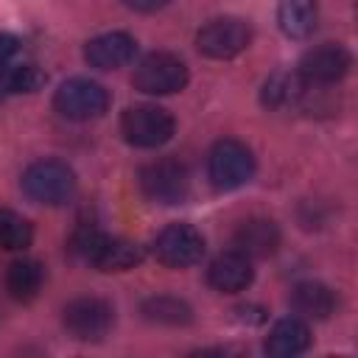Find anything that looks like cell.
I'll return each instance as SVG.
<instances>
[{
	"mask_svg": "<svg viewBox=\"0 0 358 358\" xmlns=\"http://www.w3.org/2000/svg\"><path fill=\"white\" fill-rule=\"evenodd\" d=\"M173 117L159 106H131L120 117V131L126 143L137 148H159L173 137Z\"/></svg>",
	"mask_w": 358,
	"mask_h": 358,
	"instance_id": "7",
	"label": "cell"
},
{
	"mask_svg": "<svg viewBox=\"0 0 358 358\" xmlns=\"http://www.w3.org/2000/svg\"><path fill=\"white\" fill-rule=\"evenodd\" d=\"M235 246L246 257H268L280 246V229L268 218H249L235 229Z\"/></svg>",
	"mask_w": 358,
	"mask_h": 358,
	"instance_id": "14",
	"label": "cell"
},
{
	"mask_svg": "<svg viewBox=\"0 0 358 358\" xmlns=\"http://www.w3.org/2000/svg\"><path fill=\"white\" fill-rule=\"evenodd\" d=\"M140 187L157 204H182L190 193V176L176 159H154L140 168Z\"/></svg>",
	"mask_w": 358,
	"mask_h": 358,
	"instance_id": "6",
	"label": "cell"
},
{
	"mask_svg": "<svg viewBox=\"0 0 358 358\" xmlns=\"http://www.w3.org/2000/svg\"><path fill=\"white\" fill-rule=\"evenodd\" d=\"M129 8H134V11H157V8H162L168 0H123Z\"/></svg>",
	"mask_w": 358,
	"mask_h": 358,
	"instance_id": "23",
	"label": "cell"
},
{
	"mask_svg": "<svg viewBox=\"0 0 358 358\" xmlns=\"http://www.w3.org/2000/svg\"><path fill=\"white\" fill-rule=\"evenodd\" d=\"M45 280V268L36 260H14L6 271V291L17 302H28L39 294Z\"/></svg>",
	"mask_w": 358,
	"mask_h": 358,
	"instance_id": "18",
	"label": "cell"
},
{
	"mask_svg": "<svg viewBox=\"0 0 358 358\" xmlns=\"http://www.w3.org/2000/svg\"><path fill=\"white\" fill-rule=\"evenodd\" d=\"M154 255L159 263H165L171 268H185V266H193L201 260L204 238L190 224H168L154 241Z\"/></svg>",
	"mask_w": 358,
	"mask_h": 358,
	"instance_id": "10",
	"label": "cell"
},
{
	"mask_svg": "<svg viewBox=\"0 0 358 358\" xmlns=\"http://www.w3.org/2000/svg\"><path fill=\"white\" fill-rule=\"evenodd\" d=\"M207 173H210V182L218 190H235V187L246 185L255 176V157L243 143L221 140L210 151Z\"/></svg>",
	"mask_w": 358,
	"mask_h": 358,
	"instance_id": "4",
	"label": "cell"
},
{
	"mask_svg": "<svg viewBox=\"0 0 358 358\" xmlns=\"http://www.w3.org/2000/svg\"><path fill=\"white\" fill-rule=\"evenodd\" d=\"M143 313H145V319L159 322V324H187L190 322V308L176 296H151L143 302Z\"/></svg>",
	"mask_w": 358,
	"mask_h": 358,
	"instance_id": "22",
	"label": "cell"
},
{
	"mask_svg": "<svg viewBox=\"0 0 358 358\" xmlns=\"http://www.w3.org/2000/svg\"><path fill=\"white\" fill-rule=\"evenodd\" d=\"M134 50H137L134 36H129L126 31H109V34H101V36L87 42L84 59L90 62V67L117 70L134 59Z\"/></svg>",
	"mask_w": 358,
	"mask_h": 358,
	"instance_id": "12",
	"label": "cell"
},
{
	"mask_svg": "<svg viewBox=\"0 0 358 358\" xmlns=\"http://www.w3.org/2000/svg\"><path fill=\"white\" fill-rule=\"evenodd\" d=\"M249 42H252L249 25L235 17L213 20L196 34V48L210 59H232V56L243 53L249 48Z\"/></svg>",
	"mask_w": 358,
	"mask_h": 358,
	"instance_id": "9",
	"label": "cell"
},
{
	"mask_svg": "<svg viewBox=\"0 0 358 358\" xmlns=\"http://www.w3.org/2000/svg\"><path fill=\"white\" fill-rule=\"evenodd\" d=\"M350 64H352V56L344 45L324 42L319 48H310L302 56L299 76H302V81H313V84H336L347 76Z\"/></svg>",
	"mask_w": 358,
	"mask_h": 358,
	"instance_id": "11",
	"label": "cell"
},
{
	"mask_svg": "<svg viewBox=\"0 0 358 358\" xmlns=\"http://www.w3.org/2000/svg\"><path fill=\"white\" fill-rule=\"evenodd\" d=\"M112 305L101 296H78L64 308V327L78 341H101L112 330Z\"/></svg>",
	"mask_w": 358,
	"mask_h": 358,
	"instance_id": "8",
	"label": "cell"
},
{
	"mask_svg": "<svg viewBox=\"0 0 358 358\" xmlns=\"http://www.w3.org/2000/svg\"><path fill=\"white\" fill-rule=\"evenodd\" d=\"M109 106V92L90 78H70L53 95V109L67 120H92L101 117Z\"/></svg>",
	"mask_w": 358,
	"mask_h": 358,
	"instance_id": "5",
	"label": "cell"
},
{
	"mask_svg": "<svg viewBox=\"0 0 358 358\" xmlns=\"http://www.w3.org/2000/svg\"><path fill=\"white\" fill-rule=\"evenodd\" d=\"M316 25V0H280V28L294 36L305 39Z\"/></svg>",
	"mask_w": 358,
	"mask_h": 358,
	"instance_id": "20",
	"label": "cell"
},
{
	"mask_svg": "<svg viewBox=\"0 0 358 358\" xmlns=\"http://www.w3.org/2000/svg\"><path fill=\"white\" fill-rule=\"evenodd\" d=\"M42 84L45 73L36 67L28 48L11 34H0V87L8 92H34Z\"/></svg>",
	"mask_w": 358,
	"mask_h": 358,
	"instance_id": "3",
	"label": "cell"
},
{
	"mask_svg": "<svg viewBox=\"0 0 358 358\" xmlns=\"http://www.w3.org/2000/svg\"><path fill=\"white\" fill-rule=\"evenodd\" d=\"M131 84H134V90H140L145 95H171V92L185 90V84H187V67L173 53H165V50L148 53L134 67Z\"/></svg>",
	"mask_w": 358,
	"mask_h": 358,
	"instance_id": "2",
	"label": "cell"
},
{
	"mask_svg": "<svg viewBox=\"0 0 358 358\" xmlns=\"http://www.w3.org/2000/svg\"><path fill=\"white\" fill-rule=\"evenodd\" d=\"M310 347V330L302 319H280L266 336V352L274 358H291Z\"/></svg>",
	"mask_w": 358,
	"mask_h": 358,
	"instance_id": "16",
	"label": "cell"
},
{
	"mask_svg": "<svg viewBox=\"0 0 358 358\" xmlns=\"http://www.w3.org/2000/svg\"><path fill=\"white\" fill-rule=\"evenodd\" d=\"M22 193L36 204H64L76 193V173L62 159L31 162L22 173Z\"/></svg>",
	"mask_w": 358,
	"mask_h": 358,
	"instance_id": "1",
	"label": "cell"
},
{
	"mask_svg": "<svg viewBox=\"0 0 358 358\" xmlns=\"http://www.w3.org/2000/svg\"><path fill=\"white\" fill-rule=\"evenodd\" d=\"M305 92V81L299 73H274L263 84V103L271 109H288L294 106Z\"/></svg>",
	"mask_w": 358,
	"mask_h": 358,
	"instance_id": "19",
	"label": "cell"
},
{
	"mask_svg": "<svg viewBox=\"0 0 358 358\" xmlns=\"http://www.w3.org/2000/svg\"><path fill=\"white\" fill-rule=\"evenodd\" d=\"M291 305L302 313V316H310V319H327L336 308V296L327 285L322 282H299L294 285L291 291Z\"/></svg>",
	"mask_w": 358,
	"mask_h": 358,
	"instance_id": "17",
	"label": "cell"
},
{
	"mask_svg": "<svg viewBox=\"0 0 358 358\" xmlns=\"http://www.w3.org/2000/svg\"><path fill=\"white\" fill-rule=\"evenodd\" d=\"M252 277H255L252 263H249V257H246L243 252H238V249L218 255V257L210 263V268H207V282H210L215 291H221V294H238V291L249 288Z\"/></svg>",
	"mask_w": 358,
	"mask_h": 358,
	"instance_id": "13",
	"label": "cell"
},
{
	"mask_svg": "<svg viewBox=\"0 0 358 358\" xmlns=\"http://www.w3.org/2000/svg\"><path fill=\"white\" fill-rule=\"evenodd\" d=\"M34 241L31 224L17 215L14 210H0V249L6 252H22Z\"/></svg>",
	"mask_w": 358,
	"mask_h": 358,
	"instance_id": "21",
	"label": "cell"
},
{
	"mask_svg": "<svg viewBox=\"0 0 358 358\" xmlns=\"http://www.w3.org/2000/svg\"><path fill=\"white\" fill-rule=\"evenodd\" d=\"M140 260H143V249L137 243L101 235V241L95 243L87 263L98 266L101 271H126V268H134Z\"/></svg>",
	"mask_w": 358,
	"mask_h": 358,
	"instance_id": "15",
	"label": "cell"
}]
</instances>
